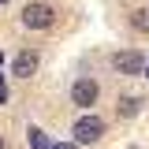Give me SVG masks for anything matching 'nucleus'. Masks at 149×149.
Instances as JSON below:
<instances>
[{
    "instance_id": "39448f33",
    "label": "nucleus",
    "mask_w": 149,
    "mask_h": 149,
    "mask_svg": "<svg viewBox=\"0 0 149 149\" xmlns=\"http://www.w3.org/2000/svg\"><path fill=\"white\" fill-rule=\"evenodd\" d=\"M11 71H15L19 78H30V74L37 71V52H30V49H26V52H19L15 63H11Z\"/></svg>"
},
{
    "instance_id": "9b49d317",
    "label": "nucleus",
    "mask_w": 149,
    "mask_h": 149,
    "mask_svg": "<svg viewBox=\"0 0 149 149\" xmlns=\"http://www.w3.org/2000/svg\"><path fill=\"white\" fill-rule=\"evenodd\" d=\"M0 67H4V52H0Z\"/></svg>"
},
{
    "instance_id": "f257e3e1",
    "label": "nucleus",
    "mask_w": 149,
    "mask_h": 149,
    "mask_svg": "<svg viewBox=\"0 0 149 149\" xmlns=\"http://www.w3.org/2000/svg\"><path fill=\"white\" fill-rule=\"evenodd\" d=\"M71 134H74V142H78V146H93V142L104 134V119H101V116H78Z\"/></svg>"
},
{
    "instance_id": "20e7f679",
    "label": "nucleus",
    "mask_w": 149,
    "mask_h": 149,
    "mask_svg": "<svg viewBox=\"0 0 149 149\" xmlns=\"http://www.w3.org/2000/svg\"><path fill=\"white\" fill-rule=\"evenodd\" d=\"M112 67H116L119 74H138L142 67H146V60H142V52L130 49V52H116L112 56Z\"/></svg>"
},
{
    "instance_id": "423d86ee",
    "label": "nucleus",
    "mask_w": 149,
    "mask_h": 149,
    "mask_svg": "<svg viewBox=\"0 0 149 149\" xmlns=\"http://www.w3.org/2000/svg\"><path fill=\"white\" fill-rule=\"evenodd\" d=\"M26 134H30V149H52V142H49V134H45L41 127H30Z\"/></svg>"
},
{
    "instance_id": "6e6552de",
    "label": "nucleus",
    "mask_w": 149,
    "mask_h": 149,
    "mask_svg": "<svg viewBox=\"0 0 149 149\" xmlns=\"http://www.w3.org/2000/svg\"><path fill=\"white\" fill-rule=\"evenodd\" d=\"M138 97H119V116H138Z\"/></svg>"
},
{
    "instance_id": "f03ea898",
    "label": "nucleus",
    "mask_w": 149,
    "mask_h": 149,
    "mask_svg": "<svg viewBox=\"0 0 149 149\" xmlns=\"http://www.w3.org/2000/svg\"><path fill=\"white\" fill-rule=\"evenodd\" d=\"M52 19H56L52 4H26V8H22V26H26V30H49Z\"/></svg>"
},
{
    "instance_id": "7ed1b4c3",
    "label": "nucleus",
    "mask_w": 149,
    "mask_h": 149,
    "mask_svg": "<svg viewBox=\"0 0 149 149\" xmlns=\"http://www.w3.org/2000/svg\"><path fill=\"white\" fill-rule=\"evenodd\" d=\"M97 97H101V86L93 82V78H78L71 86V101L78 104V108H90V104H97Z\"/></svg>"
},
{
    "instance_id": "f8f14e48",
    "label": "nucleus",
    "mask_w": 149,
    "mask_h": 149,
    "mask_svg": "<svg viewBox=\"0 0 149 149\" xmlns=\"http://www.w3.org/2000/svg\"><path fill=\"white\" fill-rule=\"evenodd\" d=\"M4 4H8V0H0V8H4Z\"/></svg>"
},
{
    "instance_id": "1a4fd4ad",
    "label": "nucleus",
    "mask_w": 149,
    "mask_h": 149,
    "mask_svg": "<svg viewBox=\"0 0 149 149\" xmlns=\"http://www.w3.org/2000/svg\"><path fill=\"white\" fill-rule=\"evenodd\" d=\"M8 101V86H4V78H0V104Z\"/></svg>"
},
{
    "instance_id": "9d476101",
    "label": "nucleus",
    "mask_w": 149,
    "mask_h": 149,
    "mask_svg": "<svg viewBox=\"0 0 149 149\" xmlns=\"http://www.w3.org/2000/svg\"><path fill=\"white\" fill-rule=\"evenodd\" d=\"M52 149H78V146H71V142H56Z\"/></svg>"
},
{
    "instance_id": "ddd939ff",
    "label": "nucleus",
    "mask_w": 149,
    "mask_h": 149,
    "mask_svg": "<svg viewBox=\"0 0 149 149\" xmlns=\"http://www.w3.org/2000/svg\"><path fill=\"white\" fill-rule=\"evenodd\" d=\"M0 149H4V138H0Z\"/></svg>"
},
{
    "instance_id": "0eeeda50",
    "label": "nucleus",
    "mask_w": 149,
    "mask_h": 149,
    "mask_svg": "<svg viewBox=\"0 0 149 149\" xmlns=\"http://www.w3.org/2000/svg\"><path fill=\"white\" fill-rule=\"evenodd\" d=\"M130 22H134V30H142V34H149V8H138V11L130 15Z\"/></svg>"
}]
</instances>
